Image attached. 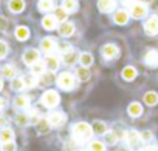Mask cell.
I'll return each mask as SVG.
<instances>
[{"mask_svg":"<svg viewBox=\"0 0 158 151\" xmlns=\"http://www.w3.org/2000/svg\"><path fill=\"white\" fill-rule=\"evenodd\" d=\"M92 134H93V128L89 123H85V122L74 123V126H73V139L77 143H84V142L90 140Z\"/></svg>","mask_w":158,"mask_h":151,"instance_id":"cell-1","label":"cell"},{"mask_svg":"<svg viewBox=\"0 0 158 151\" xmlns=\"http://www.w3.org/2000/svg\"><path fill=\"white\" fill-rule=\"evenodd\" d=\"M40 102H42V105H44L45 108H56V106L59 105V102H60V97H59V94H57L54 90H47V91L42 94Z\"/></svg>","mask_w":158,"mask_h":151,"instance_id":"cell-2","label":"cell"},{"mask_svg":"<svg viewBox=\"0 0 158 151\" xmlns=\"http://www.w3.org/2000/svg\"><path fill=\"white\" fill-rule=\"evenodd\" d=\"M57 87L65 90V91H70L74 88V76L71 72H62L59 74V77H57Z\"/></svg>","mask_w":158,"mask_h":151,"instance_id":"cell-3","label":"cell"},{"mask_svg":"<svg viewBox=\"0 0 158 151\" xmlns=\"http://www.w3.org/2000/svg\"><path fill=\"white\" fill-rule=\"evenodd\" d=\"M126 140H127V143L133 148V149H136V151H141V145H143V140H141V136H139V133L138 131H135V130H132V131H129V133H126Z\"/></svg>","mask_w":158,"mask_h":151,"instance_id":"cell-4","label":"cell"},{"mask_svg":"<svg viewBox=\"0 0 158 151\" xmlns=\"http://www.w3.org/2000/svg\"><path fill=\"white\" fill-rule=\"evenodd\" d=\"M130 17H133V19H143V17H146V14H147V6H146V3H143V2H139V0H136V2L130 6Z\"/></svg>","mask_w":158,"mask_h":151,"instance_id":"cell-5","label":"cell"},{"mask_svg":"<svg viewBox=\"0 0 158 151\" xmlns=\"http://www.w3.org/2000/svg\"><path fill=\"white\" fill-rule=\"evenodd\" d=\"M119 56V48L113 43H107L102 46V57L106 60H113Z\"/></svg>","mask_w":158,"mask_h":151,"instance_id":"cell-6","label":"cell"},{"mask_svg":"<svg viewBox=\"0 0 158 151\" xmlns=\"http://www.w3.org/2000/svg\"><path fill=\"white\" fill-rule=\"evenodd\" d=\"M144 33L147 36H156L158 34V17L156 16H152L146 20L144 23Z\"/></svg>","mask_w":158,"mask_h":151,"instance_id":"cell-7","label":"cell"},{"mask_svg":"<svg viewBox=\"0 0 158 151\" xmlns=\"http://www.w3.org/2000/svg\"><path fill=\"white\" fill-rule=\"evenodd\" d=\"M22 59H23V63H25V65L31 66L33 63H36V62L40 59V52H39L37 49H34V48H30V49H27V51L23 52Z\"/></svg>","mask_w":158,"mask_h":151,"instance_id":"cell-8","label":"cell"},{"mask_svg":"<svg viewBox=\"0 0 158 151\" xmlns=\"http://www.w3.org/2000/svg\"><path fill=\"white\" fill-rule=\"evenodd\" d=\"M143 60H144V63H146L147 66L156 68V66H158V51H156V49H152V48L147 49Z\"/></svg>","mask_w":158,"mask_h":151,"instance_id":"cell-9","label":"cell"},{"mask_svg":"<svg viewBox=\"0 0 158 151\" xmlns=\"http://www.w3.org/2000/svg\"><path fill=\"white\" fill-rule=\"evenodd\" d=\"M65 120H67V116L64 113H59V111L51 113L50 117H48V122H50L51 126H62L65 123Z\"/></svg>","mask_w":158,"mask_h":151,"instance_id":"cell-10","label":"cell"},{"mask_svg":"<svg viewBox=\"0 0 158 151\" xmlns=\"http://www.w3.org/2000/svg\"><path fill=\"white\" fill-rule=\"evenodd\" d=\"M57 48V43L53 40V37H47L40 42V49L45 52V54H53Z\"/></svg>","mask_w":158,"mask_h":151,"instance_id":"cell-11","label":"cell"},{"mask_svg":"<svg viewBox=\"0 0 158 151\" xmlns=\"http://www.w3.org/2000/svg\"><path fill=\"white\" fill-rule=\"evenodd\" d=\"M45 66H47V69H48V71L54 72V71H57V69H59V66H60V59H59L57 56L48 54V56H47V59H45Z\"/></svg>","mask_w":158,"mask_h":151,"instance_id":"cell-12","label":"cell"},{"mask_svg":"<svg viewBox=\"0 0 158 151\" xmlns=\"http://www.w3.org/2000/svg\"><path fill=\"white\" fill-rule=\"evenodd\" d=\"M98 8L102 13H110L116 8V0H98Z\"/></svg>","mask_w":158,"mask_h":151,"instance_id":"cell-13","label":"cell"},{"mask_svg":"<svg viewBox=\"0 0 158 151\" xmlns=\"http://www.w3.org/2000/svg\"><path fill=\"white\" fill-rule=\"evenodd\" d=\"M59 34L62 37H71L74 34V25L71 22H62V25L59 26Z\"/></svg>","mask_w":158,"mask_h":151,"instance_id":"cell-14","label":"cell"},{"mask_svg":"<svg viewBox=\"0 0 158 151\" xmlns=\"http://www.w3.org/2000/svg\"><path fill=\"white\" fill-rule=\"evenodd\" d=\"M129 19H130V14H129L126 10H119V11H116V13L113 14V20H115V23H118V25H126V23L129 22Z\"/></svg>","mask_w":158,"mask_h":151,"instance_id":"cell-15","label":"cell"},{"mask_svg":"<svg viewBox=\"0 0 158 151\" xmlns=\"http://www.w3.org/2000/svg\"><path fill=\"white\" fill-rule=\"evenodd\" d=\"M8 8L11 13H22L25 10V2L23 0H10Z\"/></svg>","mask_w":158,"mask_h":151,"instance_id":"cell-16","label":"cell"},{"mask_svg":"<svg viewBox=\"0 0 158 151\" xmlns=\"http://www.w3.org/2000/svg\"><path fill=\"white\" fill-rule=\"evenodd\" d=\"M16 39L17 40H20V42H23V40H27L28 37H30V29L27 28V26H23V25H20V26H17L16 28Z\"/></svg>","mask_w":158,"mask_h":151,"instance_id":"cell-17","label":"cell"},{"mask_svg":"<svg viewBox=\"0 0 158 151\" xmlns=\"http://www.w3.org/2000/svg\"><path fill=\"white\" fill-rule=\"evenodd\" d=\"M56 23H57V20L54 19V16H45L42 19V26L48 31H53L56 28Z\"/></svg>","mask_w":158,"mask_h":151,"instance_id":"cell-18","label":"cell"},{"mask_svg":"<svg viewBox=\"0 0 158 151\" xmlns=\"http://www.w3.org/2000/svg\"><path fill=\"white\" fill-rule=\"evenodd\" d=\"M127 111H129V116H132V117H138V116H141V114H143V106H141V103L133 102V103H130V105H129Z\"/></svg>","mask_w":158,"mask_h":151,"instance_id":"cell-19","label":"cell"},{"mask_svg":"<svg viewBox=\"0 0 158 151\" xmlns=\"http://www.w3.org/2000/svg\"><path fill=\"white\" fill-rule=\"evenodd\" d=\"M14 106L19 108V110L28 108V106H30V97H27V96H19V97H16V99H14Z\"/></svg>","mask_w":158,"mask_h":151,"instance_id":"cell-20","label":"cell"},{"mask_svg":"<svg viewBox=\"0 0 158 151\" xmlns=\"http://www.w3.org/2000/svg\"><path fill=\"white\" fill-rule=\"evenodd\" d=\"M143 99H144L146 105H149V106H155V105L158 103V94H156L155 91H149V93H146Z\"/></svg>","mask_w":158,"mask_h":151,"instance_id":"cell-21","label":"cell"},{"mask_svg":"<svg viewBox=\"0 0 158 151\" xmlns=\"http://www.w3.org/2000/svg\"><path fill=\"white\" fill-rule=\"evenodd\" d=\"M121 76H123V79L124 80H133L135 77H136V69L133 68V66H126L124 69H123V72H121Z\"/></svg>","mask_w":158,"mask_h":151,"instance_id":"cell-22","label":"cell"},{"mask_svg":"<svg viewBox=\"0 0 158 151\" xmlns=\"http://www.w3.org/2000/svg\"><path fill=\"white\" fill-rule=\"evenodd\" d=\"M37 8L42 13H48V11L54 10V2H53V0H39Z\"/></svg>","mask_w":158,"mask_h":151,"instance_id":"cell-23","label":"cell"},{"mask_svg":"<svg viewBox=\"0 0 158 151\" xmlns=\"http://www.w3.org/2000/svg\"><path fill=\"white\" fill-rule=\"evenodd\" d=\"M79 63H81L82 66H85V68H89L93 63V56L90 52H81L79 54Z\"/></svg>","mask_w":158,"mask_h":151,"instance_id":"cell-24","label":"cell"},{"mask_svg":"<svg viewBox=\"0 0 158 151\" xmlns=\"http://www.w3.org/2000/svg\"><path fill=\"white\" fill-rule=\"evenodd\" d=\"M14 139V131L11 128H3L0 131V140L2 142H11Z\"/></svg>","mask_w":158,"mask_h":151,"instance_id":"cell-25","label":"cell"},{"mask_svg":"<svg viewBox=\"0 0 158 151\" xmlns=\"http://www.w3.org/2000/svg\"><path fill=\"white\" fill-rule=\"evenodd\" d=\"M67 17H68V11L65 8H56L54 10V19L57 22H67Z\"/></svg>","mask_w":158,"mask_h":151,"instance_id":"cell-26","label":"cell"},{"mask_svg":"<svg viewBox=\"0 0 158 151\" xmlns=\"http://www.w3.org/2000/svg\"><path fill=\"white\" fill-rule=\"evenodd\" d=\"M76 59H79V54H77L74 49H71V51H68L67 54H64V56H62V60H64L67 65H73Z\"/></svg>","mask_w":158,"mask_h":151,"instance_id":"cell-27","label":"cell"},{"mask_svg":"<svg viewBox=\"0 0 158 151\" xmlns=\"http://www.w3.org/2000/svg\"><path fill=\"white\" fill-rule=\"evenodd\" d=\"M45 62H40V60H37L36 63H33L31 65V72L34 74V76H40V74H44V71H45Z\"/></svg>","mask_w":158,"mask_h":151,"instance_id":"cell-28","label":"cell"},{"mask_svg":"<svg viewBox=\"0 0 158 151\" xmlns=\"http://www.w3.org/2000/svg\"><path fill=\"white\" fill-rule=\"evenodd\" d=\"M50 122H48V119H40V120H37V131L40 133V134H47L48 131H50Z\"/></svg>","mask_w":158,"mask_h":151,"instance_id":"cell-29","label":"cell"},{"mask_svg":"<svg viewBox=\"0 0 158 151\" xmlns=\"http://www.w3.org/2000/svg\"><path fill=\"white\" fill-rule=\"evenodd\" d=\"M76 76H77V79H79V80L85 82V80H89V79H90V71H89V68L81 66V68H79V69L76 71Z\"/></svg>","mask_w":158,"mask_h":151,"instance_id":"cell-30","label":"cell"},{"mask_svg":"<svg viewBox=\"0 0 158 151\" xmlns=\"http://www.w3.org/2000/svg\"><path fill=\"white\" fill-rule=\"evenodd\" d=\"M77 0H62V8H65L68 13H73L77 10Z\"/></svg>","mask_w":158,"mask_h":151,"instance_id":"cell-31","label":"cell"},{"mask_svg":"<svg viewBox=\"0 0 158 151\" xmlns=\"http://www.w3.org/2000/svg\"><path fill=\"white\" fill-rule=\"evenodd\" d=\"M2 76L6 79H14L16 77V68L11 66V65H6L2 68Z\"/></svg>","mask_w":158,"mask_h":151,"instance_id":"cell-32","label":"cell"},{"mask_svg":"<svg viewBox=\"0 0 158 151\" xmlns=\"http://www.w3.org/2000/svg\"><path fill=\"white\" fill-rule=\"evenodd\" d=\"M11 88L14 90V91H22V90H25L27 87H25V80L22 79V77H14L13 79V82H11Z\"/></svg>","mask_w":158,"mask_h":151,"instance_id":"cell-33","label":"cell"},{"mask_svg":"<svg viewBox=\"0 0 158 151\" xmlns=\"http://www.w3.org/2000/svg\"><path fill=\"white\" fill-rule=\"evenodd\" d=\"M92 128H93V131L96 134H107V125L104 122H101V120H96Z\"/></svg>","mask_w":158,"mask_h":151,"instance_id":"cell-34","label":"cell"},{"mask_svg":"<svg viewBox=\"0 0 158 151\" xmlns=\"http://www.w3.org/2000/svg\"><path fill=\"white\" fill-rule=\"evenodd\" d=\"M23 80H25V87L27 88H34L36 85H37V76H27V77H23Z\"/></svg>","mask_w":158,"mask_h":151,"instance_id":"cell-35","label":"cell"},{"mask_svg":"<svg viewBox=\"0 0 158 151\" xmlns=\"http://www.w3.org/2000/svg\"><path fill=\"white\" fill-rule=\"evenodd\" d=\"M56 49L64 56V54H67L68 51H71L73 48H71V45H70L68 42H60V43H57V48H56Z\"/></svg>","mask_w":158,"mask_h":151,"instance_id":"cell-36","label":"cell"},{"mask_svg":"<svg viewBox=\"0 0 158 151\" xmlns=\"http://www.w3.org/2000/svg\"><path fill=\"white\" fill-rule=\"evenodd\" d=\"M90 151H106V146L101 140H92L90 142Z\"/></svg>","mask_w":158,"mask_h":151,"instance_id":"cell-37","label":"cell"},{"mask_svg":"<svg viewBox=\"0 0 158 151\" xmlns=\"http://www.w3.org/2000/svg\"><path fill=\"white\" fill-rule=\"evenodd\" d=\"M30 114H25V113H22V114H19L17 117H16V120H17V123H20V125H28L30 123Z\"/></svg>","mask_w":158,"mask_h":151,"instance_id":"cell-38","label":"cell"},{"mask_svg":"<svg viewBox=\"0 0 158 151\" xmlns=\"http://www.w3.org/2000/svg\"><path fill=\"white\" fill-rule=\"evenodd\" d=\"M107 140H109V143L110 145H113V143H116L118 140H119V136H118V133L113 130V131H109L107 133Z\"/></svg>","mask_w":158,"mask_h":151,"instance_id":"cell-39","label":"cell"},{"mask_svg":"<svg viewBox=\"0 0 158 151\" xmlns=\"http://www.w3.org/2000/svg\"><path fill=\"white\" fill-rule=\"evenodd\" d=\"M8 51H10V48H8L6 42H3V40H0V59H3V57H6Z\"/></svg>","mask_w":158,"mask_h":151,"instance_id":"cell-40","label":"cell"},{"mask_svg":"<svg viewBox=\"0 0 158 151\" xmlns=\"http://www.w3.org/2000/svg\"><path fill=\"white\" fill-rule=\"evenodd\" d=\"M2 149H3V151H16V143H14V140H11V142H3Z\"/></svg>","mask_w":158,"mask_h":151,"instance_id":"cell-41","label":"cell"},{"mask_svg":"<svg viewBox=\"0 0 158 151\" xmlns=\"http://www.w3.org/2000/svg\"><path fill=\"white\" fill-rule=\"evenodd\" d=\"M139 136H141L143 142H150L152 140V133L150 131H143V133H139Z\"/></svg>","mask_w":158,"mask_h":151,"instance_id":"cell-42","label":"cell"},{"mask_svg":"<svg viewBox=\"0 0 158 151\" xmlns=\"http://www.w3.org/2000/svg\"><path fill=\"white\" fill-rule=\"evenodd\" d=\"M40 77H42V83H45V85H48V83H51V76L50 74H47V76H40Z\"/></svg>","mask_w":158,"mask_h":151,"instance_id":"cell-43","label":"cell"},{"mask_svg":"<svg viewBox=\"0 0 158 151\" xmlns=\"http://www.w3.org/2000/svg\"><path fill=\"white\" fill-rule=\"evenodd\" d=\"M121 2H123V5H126V6H132L136 0H121Z\"/></svg>","mask_w":158,"mask_h":151,"instance_id":"cell-44","label":"cell"},{"mask_svg":"<svg viewBox=\"0 0 158 151\" xmlns=\"http://www.w3.org/2000/svg\"><path fill=\"white\" fill-rule=\"evenodd\" d=\"M147 151H158V145H155V146H149Z\"/></svg>","mask_w":158,"mask_h":151,"instance_id":"cell-45","label":"cell"},{"mask_svg":"<svg viewBox=\"0 0 158 151\" xmlns=\"http://www.w3.org/2000/svg\"><path fill=\"white\" fill-rule=\"evenodd\" d=\"M3 106H5V100H3L2 97H0V111L3 110Z\"/></svg>","mask_w":158,"mask_h":151,"instance_id":"cell-46","label":"cell"},{"mask_svg":"<svg viewBox=\"0 0 158 151\" xmlns=\"http://www.w3.org/2000/svg\"><path fill=\"white\" fill-rule=\"evenodd\" d=\"M116 151H130L129 148H126V146H121V148H118Z\"/></svg>","mask_w":158,"mask_h":151,"instance_id":"cell-47","label":"cell"},{"mask_svg":"<svg viewBox=\"0 0 158 151\" xmlns=\"http://www.w3.org/2000/svg\"><path fill=\"white\" fill-rule=\"evenodd\" d=\"M139 2H143V3H149V2H152V0H139Z\"/></svg>","mask_w":158,"mask_h":151,"instance_id":"cell-48","label":"cell"},{"mask_svg":"<svg viewBox=\"0 0 158 151\" xmlns=\"http://www.w3.org/2000/svg\"><path fill=\"white\" fill-rule=\"evenodd\" d=\"M3 88V82H2V79H0V90Z\"/></svg>","mask_w":158,"mask_h":151,"instance_id":"cell-49","label":"cell"}]
</instances>
